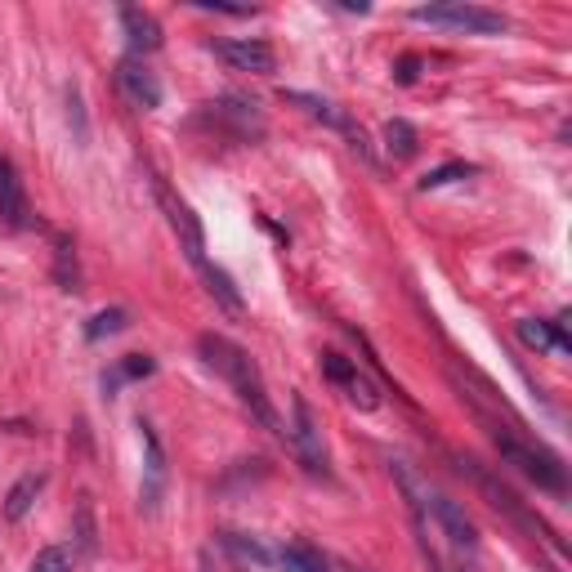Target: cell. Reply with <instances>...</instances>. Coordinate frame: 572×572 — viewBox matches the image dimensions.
Masks as SVG:
<instances>
[{
  "mask_svg": "<svg viewBox=\"0 0 572 572\" xmlns=\"http://www.w3.org/2000/svg\"><path fill=\"white\" fill-rule=\"evenodd\" d=\"M197 354H202V362L211 371H219V376L228 380V389L237 394V403L246 407V412L255 416L269 434H286L282 421H278V412H273V398H269V385H264V376H260V367H255V358L246 354L242 345H233L228 336H219V331H202L197 336Z\"/></svg>",
  "mask_w": 572,
  "mask_h": 572,
  "instance_id": "obj_1",
  "label": "cell"
},
{
  "mask_svg": "<svg viewBox=\"0 0 572 572\" xmlns=\"http://www.w3.org/2000/svg\"><path fill=\"white\" fill-rule=\"evenodd\" d=\"M479 425H483V434L492 438V447L501 452L505 465H514L523 479H532L541 492H550V497H568V470H564V461H559L550 447H541V443H532V438H523L519 429L501 425L497 416H483V412H479Z\"/></svg>",
  "mask_w": 572,
  "mask_h": 572,
  "instance_id": "obj_2",
  "label": "cell"
},
{
  "mask_svg": "<svg viewBox=\"0 0 572 572\" xmlns=\"http://www.w3.org/2000/svg\"><path fill=\"white\" fill-rule=\"evenodd\" d=\"M456 465H461V474H470V479H474V488H479L483 497H488V505H492V510H501V514H505V519H510V523H519V528H528V532H532V537H537V541H550V546H555V550H564V541H559L555 532H550L546 523H541L537 514L528 510V505H523L519 497H514V492L505 488V483L497 479V474H488V470H483L479 461H474V456H456Z\"/></svg>",
  "mask_w": 572,
  "mask_h": 572,
  "instance_id": "obj_3",
  "label": "cell"
},
{
  "mask_svg": "<svg viewBox=\"0 0 572 572\" xmlns=\"http://www.w3.org/2000/svg\"><path fill=\"white\" fill-rule=\"evenodd\" d=\"M416 23L429 27H447V32H465V36H505L510 32V18L497 9L483 5H465V0H443V5H416L412 9Z\"/></svg>",
  "mask_w": 572,
  "mask_h": 572,
  "instance_id": "obj_4",
  "label": "cell"
},
{
  "mask_svg": "<svg viewBox=\"0 0 572 572\" xmlns=\"http://www.w3.org/2000/svg\"><path fill=\"white\" fill-rule=\"evenodd\" d=\"M152 193H157L161 211H166L170 228H175V237H179V246H184L188 264H193V269H202V264H206V233H202V224H197L193 206L179 202V197L166 188V179H152Z\"/></svg>",
  "mask_w": 572,
  "mask_h": 572,
  "instance_id": "obj_5",
  "label": "cell"
},
{
  "mask_svg": "<svg viewBox=\"0 0 572 572\" xmlns=\"http://www.w3.org/2000/svg\"><path fill=\"white\" fill-rule=\"evenodd\" d=\"M291 412H295V425L286 429L291 434V447L300 456V465L309 474H327V443H322V429H318V416L304 398H291Z\"/></svg>",
  "mask_w": 572,
  "mask_h": 572,
  "instance_id": "obj_6",
  "label": "cell"
},
{
  "mask_svg": "<svg viewBox=\"0 0 572 572\" xmlns=\"http://www.w3.org/2000/svg\"><path fill=\"white\" fill-rule=\"evenodd\" d=\"M139 438H143V488H139V505L143 514H157L161 497H166V447H161L157 429L148 421H139Z\"/></svg>",
  "mask_w": 572,
  "mask_h": 572,
  "instance_id": "obj_7",
  "label": "cell"
},
{
  "mask_svg": "<svg viewBox=\"0 0 572 572\" xmlns=\"http://www.w3.org/2000/svg\"><path fill=\"white\" fill-rule=\"evenodd\" d=\"M429 514L438 519V528L447 532V541L456 546V555H470V559H479V528L470 523V514L461 510V501H452V497H443V492H434L429 488Z\"/></svg>",
  "mask_w": 572,
  "mask_h": 572,
  "instance_id": "obj_8",
  "label": "cell"
},
{
  "mask_svg": "<svg viewBox=\"0 0 572 572\" xmlns=\"http://www.w3.org/2000/svg\"><path fill=\"white\" fill-rule=\"evenodd\" d=\"M318 362H322V376H327L336 389H345V398H349V403H358L362 412H371V407H380L376 385H371V380L358 371V362H349L345 354H336V349H327V354H322Z\"/></svg>",
  "mask_w": 572,
  "mask_h": 572,
  "instance_id": "obj_9",
  "label": "cell"
},
{
  "mask_svg": "<svg viewBox=\"0 0 572 572\" xmlns=\"http://www.w3.org/2000/svg\"><path fill=\"white\" fill-rule=\"evenodd\" d=\"M206 121H215L219 130H228L233 139H260L264 135V117L251 99H237V94H224V99L206 103Z\"/></svg>",
  "mask_w": 572,
  "mask_h": 572,
  "instance_id": "obj_10",
  "label": "cell"
},
{
  "mask_svg": "<svg viewBox=\"0 0 572 572\" xmlns=\"http://www.w3.org/2000/svg\"><path fill=\"white\" fill-rule=\"evenodd\" d=\"M117 85H121V94H126L135 108H143V112L161 108V81H157V72H152L143 59H135V54H126V59L117 63Z\"/></svg>",
  "mask_w": 572,
  "mask_h": 572,
  "instance_id": "obj_11",
  "label": "cell"
},
{
  "mask_svg": "<svg viewBox=\"0 0 572 572\" xmlns=\"http://www.w3.org/2000/svg\"><path fill=\"white\" fill-rule=\"evenodd\" d=\"M215 54L237 72H255V76H269L273 72V50L264 41H215Z\"/></svg>",
  "mask_w": 572,
  "mask_h": 572,
  "instance_id": "obj_12",
  "label": "cell"
},
{
  "mask_svg": "<svg viewBox=\"0 0 572 572\" xmlns=\"http://www.w3.org/2000/svg\"><path fill=\"white\" fill-rule=\"evenodd\" d=\"M0 219L9 228H27L32 224V206H27V193H23V179L18 170L0 157Z\"/></svg>",
  "mask_w": 572,
  "mask_h": 572,
  "instance_id": "obj_13",
  "label": "cell"
},
{
  "mask_svg": "<svg viewBox=\"0 0 572 572\" xmlns=\"http://www.w3.org/2000/svg\"><path fill=\"white\" fill-rule=\"evenodd\" d=\"M121 27H126V36H130V50H135V59H139V54L161 50V23L148 14V9L121 5Z\"/></svg>",
  "mask_w": 572,
  "mask_h": 572,
  "instance_id": "obj_14",
  "label": "cell"
},
{
  "mask_svg": "<svg viewBox=\"0 0 572 572\" xmlns=\"http://www.w3.org/2000/svg\"><path fill=\"white\" fill-rule=\"evenodd\" d=\"M273 564H282L286 572H327V555L309 541H286V546L273 555Z\"/></svg>",
  "mask_w": 572,
  "mask_h": 572,
  "instance_id": "obj_15",
  "label": "cell"
},
{
  "mask_svg": "<svg viewBox=\"0 0 572 572\" xmlns=\"http://www.w3.org/2000/svg\"><path fill=\"white\" fill-rule=\"evenodd\" d=\"M519 340L532 349H559L568 354V336H564V322H537V318H523L519 322Z\"/></svg>",
  "mask_w": 572,
  "mask_h": 572,
  "instance_id": "obj_16",
  "label": "cell"
},
{
  "mask_svg": "<svg viewBox=\"0 0 572 572\" xmlns=\"http://www.w3.org/2000/svg\"><path fill=\"white\" fill-rule=\"evenodd\" d=\"M45 492V474H23V479L9 488V497H5V519L9 523H18V519H27V510L36 505V497Z\"/></svg>",
  "mask_w": 572,
  "mask_h": 572,
  "instance_id": "obj_17",
  "label": "cell"
},
{
  "mask_svg": "<svg viewBox=\"0 0 572 572\" xmlns=\"http://www.w3.org/2000/svg\"><path fill=\"white\" fill-rule=\"evenodd\" d=\"M54 278L63 291H81V269H76V246L72 237L54 233Z\"/></svg>",
  "mask_w": 572,
  "mask_h": 572,
  "instance_id": "obj_18",
  "label": "cell"
},
{
  "mask_svg": "<svg viewBox=\"0 0 572 572\" xmlns=\"http://www.w3.org/2000/svg\"><path fill=\"white\" fill-rule=\"evenodd\" d=\"M197 273H202V278H206V291H211V295H215L219 304H224L228 313H242V291H237V286H233V278H228V273L219 269V264H211V260H206V264H202V269H197Z\"/></svg>",
  "mask_w": 572,
  "mask_h": 572,
  "instance_id": "obj_19",
  "label": "cell"
},
{
  "mask_svg": "<svg viewBox=\"0 0 572 572\" xmlns=\"http://www.w3.org/2000/svg\"><path fill=\"white\" fill-rule=\"evenodd\" d=\"M385 148H389V157H394V161H407V157H416V148H421V135H416L412 121L394 117L385 126Z\"/></svg>",
  "mask_w": 572,
  "mask_h": 572,
  "instance_id": "obj_20",
  "label": "cell"
},
{
  "mask_svg": "<svg viewBox=\"0 0 572 572\" xmlns=\"http://www.w3.org/2000/svg\"><path fill=\"white\" fill-rule=\"evenodd\" d=\"M219 546H224L228 555H237L242 564H255V568H269L273 564V550H264L260 541L242 537V532H219Z\"/></svg>",
  "mask_w": 572,
  "mask_h": 572,
  "instance_id": "obj_21",
  "label": "cell"
},
{
  "mask_svg": "<svg viewBox=\"0 0 572 572\" xmlns=\"http://www.w3.org/2000/svg\"><path fill=\"white\" fill-rule=\"evenodd\" d=\"M286 99L291 103H300L304 112H309V117H318V121H327L331 130H340V135H345V126H349V112H340L336 103H327V99H318V94H300V90H291L286 94Z\"/></svg>",
  "mask_w": 572,
  "mask_h": 572,
  "instance_id": "obj_22",
  "label": "cell"
},
{
  "mask_svg": "<svg viewBox=\"0 0 572 572\" xmlns=\"http://www.w3.org/2000/svg\"><path fill=\"white\" fill-rule=\"evenodd\" d=\"M76 546H81L85 555H94V550H99V528H94V505H90V497H76Z\"/></svg>",
  "mask_w": 572,
  "mask_h": 572,
  "instance_id": "obj_23",
  "label": "cell"
},
{
  "mask_svg": "<svg viewBox=\"0 0 572 572\" xmlns=\"http://www.w3.org/2000/svg\"><path fill=\"white\" fill-rule=\"evenodd\" d=\"M474 175V166L470 161H447V166H438V170H429V175L421 179V193H434V188H447V184H456V179H470Z\"/></svg>",
  "mask_w": 572,
  "mask_h": 572,
  "instance_id": "obj_24",
  "label": "cell"
},
{
  "mask_svg": "<svg viewBox=\"0 0 572 572\" xmlns=\"http://www.w3.org/2000/svg\"><path fill=\"white\" fill-rule=\"evenodd\" d=\"M130 327V313L126 309H103L90 318V327H85V336L90 340H103V336H117V331Z\"/></svg>",
  "mask_w": 572,
  "mask_h": 572,
  "instance_id": "obj_25",
  "label": "cell"
},
{
  "mask_svg": "<svg viewBox=\"0 0 572 572\" xmlns=\"http://www.w3.org/2000/svg\"><path fill=\"white\" fill-rule=\"evenodd\" d=\"M72 564H76L72 546H45L41 555L32 559V568H27V572H72Z\"/></svg>",
  "mask_w": 572,
  "mask_h": 572,
  "instance_id": "obj_26",
  "label": "cell"
},
{
  "mask_svg": "<svg viewBox=\"0 0 572 572\" xmlns=\"http://www.w3.org/2000/svg\"><path fill=\"white\" fill-rule=\"evenodd\" d=\"M152 371H157V362H152L148 354H126L121 358V367H117V376L121 380H148Z\"/></svg>",
  "mask_w": 572,
  "mask_h": 572,
  "instance_id": "obj_27",
  "label": "cell"
},
{
  "mask_svg": "<svg viewBox=\"0 0 572 572\" xmlns=\"http://www.w3.org/2000/svg\"><path fill=\"white\" fill-rule=\"evenodd\" d=\"M68 121L76 126V139L85 143L90 130H85V108H81V90H76V85H68Z\"/></svg>",
  "mask_w": 572,
  "mask_h": 572,
  "instance_id": "obj_28",
  "label": "cell"
},
{
  "mask_svg": "<svg viewBox=\"0 0 572 572\" xmlns=\"http://www.w3.org/2000/svg\"><path fill=\"white\" fill-rule=\"evenodd\" d=\"M394 76H398V85H412L416 76H421V59H416V54H403V59L394 63Z\"/></svg>",
  "mask_w": 572,
  "mask_h": 572,
  "instance_id": "obj_29",
  "label": "cell"
},
{
  "mask_svg": "<svg viewBox=\"0 0 572 572\" xmlns=\"http://www.w3.org/2000/svg\"><path fill=\"white\" fill-rule=\"evenodd\" d=\"M197 9H215V14H233V18H246V14H255L251 5H219V0H197Z\"/></svg>",
  "mask_w": 572,
  "mask_h": 572,
  "instance_id": "obj_30",
  "label": "cell"
},
{
  "mask_svg": "<svg viewBox=\"0 0 572 572\" xmlns=\"http://www.w3.org/2000/svg\"><path fill=\"white\" fill-rule=\"evenodd\" d=\"M340 9H349V14H371L367 0H340Z\"/></svg>",
  "mask_w": 572,
  "mask_h": 572,
  "instance_id": "obj_31",
  "label": "cell"
},
{
  "mask_svg": "<svg viewBox=\"0 0 572 572\" xmlns=\"http://www.w3.org/2000/svg\"><path fill=\"white\" fill-rule=\"evenodd\" d=\"M456 572H479V559H470V555H456Z\"/></svg>",
  "mask_w": 572,
  "mask_h": 572,
  "instance_id": "obj_32",
  "label": "cell"
},
{
  "mask_svg": "<svg viewBox=\"0 0 572 572\" xmlns=\"http://www.w3.org/2000/svg\"><path fill=\"white\" fill-rule=\"evenodd\" d=\"M202 572H224V568H219V564H215L211 555H202Z\"/></svg>",
  "mask_w": 572,
  "mask_h": 572,
  "instance_id": "obj_33",
  "label": "cell"
},
{
  "mask_svg": "<svg viewBox=\"0 0 572 572\" xmlns=\"http://www.w3.org/2000/svg\"><path fill=\"white\" fill-rule=\"evenodd\" d=\"M354 572H371V568H354Z\"/></svg>",
  "mask_w": 572,
  "mask_h": 572,
  "instance_id": "obj_34",
  "label": "cell"
}]
</instances>
